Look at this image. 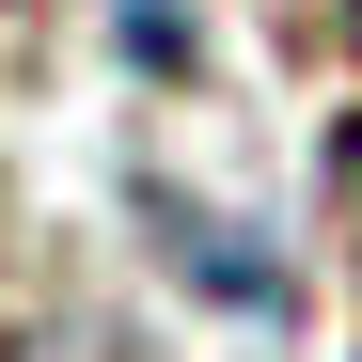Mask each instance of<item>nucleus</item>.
<instances>
[{"label":"nucleus","instance_id":"obj_1","mask_svg":"<svg viewBox=\"0 0 362 362\" xmlns=\"http://www.w3.org/2000/svg\"><path fill=\"white\" fill-rule=\"evenodd\" d=\"M110 32H127V64H142V79L189 64V0H110Z\"/></svg>","mask_w":362,"mask_h":362},{"label":"nucleus","instance_id":"obj_2","mask_svg":"<svg viewBox=\"0 0 362 362\" xmlns=\"http://www.w3.org/2000/svg\"><path fill=\"white\" fill-rule=\"evenodd\" d=\"M0 362H47V346H0Z\"/></svg>","mask_w":362,"mask_h":362},{"label":"nucleus","instance_id":"obj_3","mask_svg":"<svg viewBox=\"0 0 362 362\" xmlns=\"http://www.w3.org/2000/svg\"><path fill=\"white\" fill-rule=\"evenodd\" d=\"M346 189H362V142H346Z\"/></svg>","mask_w":362,"mask_h":362},{"label":"nucleus","instance_id":"obj_4","mask_svg":"<svg viewBox=\"0 0 362 362\" xmlns=\"http://www.w3.org/2000/svg\"><path fill=\"white\" fill-rule=\"evenodd\" d=\"M0 16H16V0H0Z\"/></svg>","mask_w":362,"mask_h":362}]
</instances>
